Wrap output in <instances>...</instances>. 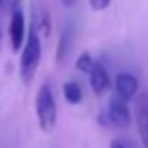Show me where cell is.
<instances>
[{"mask_svg": "<svg viewBox=\"0 0 148 148\" xmlns=\"http://www.w3.org/2000/svg\"><path fill=\"white\" fill-rule=\"evenodd\" d=\"M40 58H42L40 37L37 35L35 28L32 26L28 38L23 44V52H21V59H19V75H21V80L25 84H30L33 80L37 68L40 64Z\"/></svg>", "mask_w": 148, "mask_h": 148, "instance_id": "6da1fadb", "label": "cell"}, {"mask_svg": "<svg viewBox=\"0 0 148 148\" xmlns=\"http://www.w3.org/2000/svg\"><path fill=\"white\" fill-rule=\"evenodd\" d=\"M35 110H37V119H38L40 129L45 134H51L56 127V122H58V108H56L54 94H52V89L49 84H44L38 89Z\"/></svg>", "mask_w": 148, "mask_h": 148, "instance_id": "7a4b0ae2", "label": "cell"}, {"mask_svg": "<svg viewBox=\"0 0 148 148\" xmlns=\"http://www.w3.org/2000/svg\"><path fill=\"white\" fill-rule=\"evenodd\" d=\"M106 124H112L115 127H127L129 122H131V113H129V108H127V103L115 96L110 99L108 103V112H106V119H105Z\"/></svg>", "mask_w": 148, "mask_h": 148, "instance_id": "3957f363", "label": "cell"}, {"mask_svg": "<svg viewBox=\"0 0 148 148\" xmlns=\"http://www.w3.org/2000/svg\"><path fill=\"white\" fill-rule=\"evenodd\" d=\"M136 124L138 134L145 148H148V92H141L136 101Z\"/></svg>", "mask_w": 148, "mask_h": 148, "instance_id": "277c9868", "label": "cell"}, {"mask_svg": "<svg viewBox=\"0 0 148 148\" xmlns=\"http://www.w3.org/2000/svg\"><path fill=\"white\" fill-rule=\"evenodd\" d=\"M89 79H91L92 92H94L98 98L105 96V94L110 91V87H112L108 71H106V68H105L99 61H94V66H92V70L89 71Z\"/></svg>", "mask_w": 148, "mask_h": 148, "instance_id": "5b68a950", "label": "cell"}, {"mask_svg": "<svg viewBox=\"0 0 148 148\" xmlns=\"http://www.w3.org/2000/svg\"><path fill=\"white\" fill-rule=\"evenodd\" d=\"M25 16L21 9H16L11 16V25H9V37H11V44H12V51L18 52L21 51V45L25 44Z\"/></svg>", "mask_w": 148, "mask_h": 148, "instance_id": "8992f818", "label": "cell"}, {"mask_svg": "<svg viewBox=\"0 0 148 148\" xmlns=\"http://www.w3.org/2000/svg\"><path fill=\"white\" fill-rule=\"evenodd\" d=\"M138 79L132 75V73H127V71H122L115 77V91H117V96L122 98L124 101L131 99L136 96L138 92Z\"/></svg>", "mask_w": 148, "mask_h": 148, "instance_id": "52a82bcc", "label": "cell"}, {"mask_svg": "<svg viewBox=\"0 0 148 148\" xmlns=\"http://www.w3.org/2000/svg\"><path fill=\"white\" fill-rule=\"evenodd\" d=\"M71 40H73V30H71V26H66L59 37V44H58V51H56L58 63H63L68 58V54L71 51Z\"/></svg>", "mask_w": 148, "mask_h": 148, "instance_id": "ba28073f", "label": "cell"}, {"mask_svg": "<svg viewBox=\"0 0 148 148\" xmlns=\"http://www.w3.org/2000/svg\"><path fill=\"white\" fill-rule=\"evenodd\" d=\"M63 94H64V99L70 105H79L82 101V98H84L80 86L77 82H73V80H70V82H66L63 86Z\"/></svg>", "mask_w": 148, "mask_h": 148, "instance_id": "9c48e42d", "label": "cell"}, {"mask_svg": "<svg viewBox=\"0 0 148 148\" xmlns=\"http://www.w3.org/2000/svg\"><path fill=\"white\" fill-rule=\"evenodd\" d=\"M33 28L37 32V35L40 37H49L51 33V18L45 11H42L38 16H37V23H33Z\"/></svg>", "mask_w": 148, "mask_h": 148, "instance_id": "30bf717a", "label": "cell"}, {"mask_svg": "<svg viewBox=\"0 0 148 148\" xmlns=\"http://www.w3.org/2000/svg\"><path fill=\"white\" fill-rule=\"evenodd\" d=\"M92 66H94V59H92V56L89 52H82L75 61V68L79 71H82V73H89L92 70Z\"/></svg>", "mask_w": 148, "mask_h": 148, "instance_id": "8fae6325", "label": "cell"}, {"mask_svg": "<svg viewBox=\"0 0 148 148\" xmlns=\"http://www.w3.org/2000/svg\"><path fill=\"white\" fill-rule=\"evenodd\" d=\"M87 2H89L91 9H92L94 12H99V11L108 9V5L112 4V0H87Z\"/></svg>", "mask_w": 148, "mask_h": 148, "instance_id": "7c38bea8", "label": "cell"}, {"mask_svg": "<svg viewBox=\"0 0 148 148\" xmlns=\"http://www.w3.org/2000/svg\"><path fill=\"white\" fill-rule=\"evenodd\" d=\"M19 4H21V0H2V7H5L11 12H14L16 9H19Z\"/></svg>", "mask_w": 148, "mask_h": 148, "instance_id": "4fadbf2b", "label": "cell"}, {"mask_svg": "<svg viewBox=\"0 0 148 148\" xmlns=\"http://www.w3.org/2000/svg\"><path fill=\"white\" fill-rule=\"evenodd\" d=\"M110 148H127L122 141H119V139H113L112 143H110Z\"/></svg>", "mask_w": 148, "mask_h": 148, "instance_id": "5bb4252c", "label": "cell"}, {"mask_svg": "<svg viewBox=\"0 0 148 148\" xmlns=\"http://www.w3.org/2000/svg\"><path fill=\"white\" fill-rule=\"evenodd\" d=\"M75 2H77V0H61V4H63L64 7H71V5H75Z\"/></svg>", "mask_w": 148, "mask_h": 148, "instance_id": "9a60e30c", "label": "cell"}, {"mask_svg": "<svg viewBox=\"0 0 148 148\" xmlns=\"http://www.w3.org/2000/svg\"><path fill=\"white\" fill-rule=\"evenodd\" d=\"M0 49H2V28H0Z\"/></svg>", "mask_w": 148, "mask_h": 148, "instance_id": "2e32d148", "label": "cell"}, {"mask_svg": "<svg viewBox=\"0 0 148 148\" xmlns=\"http://www.w3.org/2000/svg\"><path fill=\"white\" fill-rule=\"evenodd\" d=\"M0 9H2V0H0Z\"/></svg>", "mask_w": 148, "mask_h": 148, "instance_id": "e0dca14e", "label": "cell"}]
</instances>
